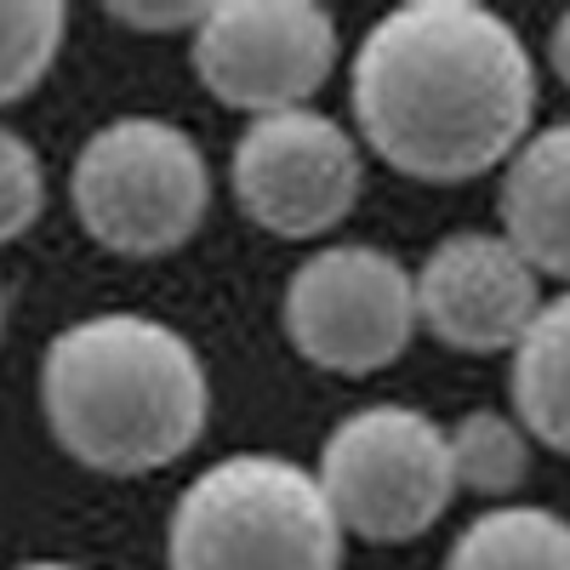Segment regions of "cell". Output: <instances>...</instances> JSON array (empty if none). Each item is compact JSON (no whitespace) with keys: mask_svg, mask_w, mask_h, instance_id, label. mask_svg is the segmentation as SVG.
<instances>
[{"mask_svg":"<svg viewBox=\"0 0 570 570\" xmlns=\"http://www.w3.org/2000/svg\"><path fill=\"white\" fill-rule=\"evenodd\" d=\"M200 12H206V7H195V0H171V7H149V0H137V7H109L115 23L142 29V35H183V29L195 35Z\"/></svg>","mask_w":570,"mask_h":570,"instance_id":"obj_16","label":"cell"},{"mask_svg":"<svg viewBox=\"0 0 570 570\" xmlns=\"http://www.w3.org/2000/svg\"><path fill=\"white\" fill-rule=\"evenodd\" d=\"M0 331H7V285H0Z\"/></svg>","mask_w":570,"mask_h":570,"instance_id":"obj_18","label":"cell"},{"mask_svg":"<svg viewBox=\"0 0 570 570\" xmlns=\"http://www.w3.org/2000/svg\"><path fill=\"white\" fill-rule=\"evenodd\" d=\"M365 188V160L354 131L331 115L285 109L257 115L234 142V200L279 240H320L331 234Z\"/></svg>","mask_w":570,"mask_h":570,"instance_id":"obj_8","label":"cell"},{"mask_svg":"<svg viewBox=\"0 0 570 570\" xmlns=\"http://www.w3.org/2000/svg\"><path fill=\"white\" fill-rule=\"evenodd\" d=\"M348 104L376 160L416 183H468L531 137L537 63L480 0H405L360 40Z\"/></svg>","mask_w":570,"mask_h":570,"instance_id":"obj_1","label":"cell"},{"mask_svg":"<svg viewBox=\"0 0 570 570\" xmlns=\"http://www.w3.org/2000/svg\"><path fill=\"white\" fill-rule=\"evenodd\" d=\"M40 206H46L40 155L12 126H0V246L23 240V234L40 223Z\"/></svg>","mask_w":570,"mask_h":570,"instance_id":"obj_15","label":"cell"},{"mask_svg":"<svg viewBox=\"0 0 570 570\" xmlns=\"http://www.w3.org/2000/svg\"><path fill=\"white\" fill-rule=\"evenodd\" d=\"M12 570H86V564H63V559H35V564H12Z\"/></svg>","mask_w":570,"mask_h":570,"instance_id":"obj_17","label":"cell"},{"mask_svg":"<svg viewBox=\"0 0 570 570\" xmlns=\"http://www.w3.org/2000/svg\"><path fill=\"white\" fill-rule=\"evenodd\" d=\"M69 195L80 228L104 252L166 257L206 223L212 166L183 126L160 115H120L80 142Z\"/></svg>","mask_w":570,"mask_h":570,"instance_id":"obj_4","label":"cell"},{"mask_svg":"<svg viewBox=\"0 0 570 570\" xmlns=\"http://www.w3.org/2000/svg\"><path fill=\"white\" fill-rule=\"evenodd\" d=\"M171 570H343V525L303 462L240 451L171 508Z\"/></svg>","mask_w":570,"mask_h":570,"instance_id":"obj_3","label":"cell"},{"mask_svg":"<svg viewBox=\"0 0 570 570\" xmlns=\"http://www.w3.org/2000/svg\"><path fill=\"white\" fill-rule=\"evenodd\" d=\"M445 451H451V480L480 497H513L531 480V440L502 411H468L445 434Z\"/></svg>","mask_w":570,"mask_h":570,"instance_id":"obj_13","label":"cell"},{"mask_svg":"<svg viewBox=\"0 0 570 570\" xmlns=\"http://www.w3.org/2000/svg\"><path fill=\"white\" fill-rule=\"evenodd\" d=\"M445 570H570V531L548 508L502 502L451 542Z\"/></svg>","mask_w":570,"mask_h":570,"instance_id":"obj_12","label":"cell"},{"mask_svg":"<svg viewBox=\"0 0 570 570\" xmlns=\"http://www.w3.org/2000/svg\"><path fill=\"white\" fill-rule=\"evenodd\" d=\"M502 246L537 279L570 274V126L553 120L531 131L502 160Z\"/></svg>","mask_w":570,"mask_h":570,"instance_id":"obj_10","label":"cell"},{"mask_svg":"<svg viewBox=\"0 0 570 570\" xmlns=\"http://www.w3.org/2000/svg\"><path fill=\"white\" fill-rule=\"evenodd\" d=\"M337 69V18L314 0H217L195 23V75L223 109L285 115Z\"/></svg>","mask_w":570,"mask_h":570,"instance_id":"obj_7","label":"cell"},{"mask_svg":"<svg viewBox=\"0 0 570 570\" xmlns=\"http://www.w3.org/2000/svg\"><path fill=\"white\" fill-rule=\"evenodd\" d=\"M314 480L343 537L354 531L365 542H411L428 525H440V513L456 497L445 428L428 411L394 400L360 405L331 428Z\"/></svg>","mask_w":570,"mask_h":570,"instance_id":"obj_5","label":"cell"},{"mask_svg":"<svg viewBox=\"0 0 570 570\" xmlns=\"http://www.w3.org/2000/svg\"><path fill=\"white\" fill-rule=\"evenodd\" d=\"M411 303L416 325L445 348L502 354L537 320L542 279L502 246V234H445L411 274Z\"/></svg>","mask_w":570,"mask_h":570,"instance_id":"obj_9","label":"cell"},{"mask_svg":"<svg viewBox=\"0 0 570 570\" xmlns=\"http://www.w3.org/2000/svg\"><path fill=\"white\" fill-rule=\"evenodd\" d=\"M508 389L525 440L564 451L570 445V303L564 297L542 303L537 320L519 331Z\"/></svg>","mask_w":570,"mask_h":570,"instance_id":"obj_11","label":"cell"},{"mask_svg":"<svg viewBox=\"0 0 570 570\" xmlns=\"http://www.w3.org/2000/svg\"><path fill=\"white\" fill-rule=\"evenodd\" d=\"M52 440L91 473H155L206 434V365L177 325L109 308L63 325L40 360Z\"/></svg>","mask_w":570,"mask_h":570,"instance_id":"obj_2","label":"cell"},{"mask_svg":"<svg viewBox=\"0 0 570 570\" xmlns=\"http://www.w3.org/2000/svg\"><path fill=\"white\" fill-rule=\"evenodd\" d=\"M285 337L320 371H389L416 337L411 268L383 246H320L285 285Z\"/></svg>","mask_w":570,"mask_h":570,"instance_id":"obj_6","label":"cell"},{"mask_svg":"<svg viewBox=\"0 0 570 570\" xmlns=\"http://www.w3.org/2000/svg\"><path fill=\"white\" fill-rule=\"evenodd\" d=\"M69 12L58 0H0V109L29 98L63 52Z\"/></svg>","mask_w":570,"mask_h":570,"instance_id":"obj_14","label":"cell"}]
</instances>
